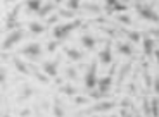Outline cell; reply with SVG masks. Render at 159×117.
I'll list each match as a JSON object with an SVG mask.
<instances>
[{
    "label": "cell",
    "instance_id": "1",
    "mask_svg": "<svg viewBox=\"0 0 159 117\" xmlns=\"http://www.w3.org/2000/svg\"><path fill=\"white\" fill-rule=\"evenodd\" d=\"M81 24H83V21H81V19H75V21H69V23H64V24H56L52 35H54V38H56V40H59V41H61V40L68 38L71 31H76Z\"/></svg>",
    "mask_w": 159,
    "mask_h": 117
},
{
    "label": "cell",
    "instance_id": "2",
    "mask_svg": "<svg viewBox=\"0 0 159 117\" xmlns=\"http://www.w3.org/2000/svg\"><path fill=\"white\" fill-rule=\"evenodd\" d=\"M19 54L23 55V57L33 60V62H36V60L42 57V45H40V43H36V41L28 43V45H24V47L21 48Z\"/></svg>",
    "mask_w": 159,
    "mask_h": 117
},
{
    "label": "cell",
    "instance_id": "3",
    "mask_svg": "<svg viewBox=\"0 0 159 117\" xmlns=\"http://www.w3.org/2000/svg\"><path fill=\"white\" fill-rule=\"evenodd\" d=\"M23 38H24L23 29H21V28H19V29H14V31H11L4 38V41H2V48H4V50H9V48H12L14 45H17Z\"/></svg>",
    "mask_w": 159,
    "mask_h": 117
},
{
    "label": "cell",
    "instance_id": "4",
    "mask_svg": "<svg viewBox=\"0 0 159 117\" xmlns=\"http://www.w3.org/2000/svg\"><path fill=\"white\" fill-rule=\"evenodd\" d=\"M137 12H139V16L145 21H152V23H159V14L154 11L152 7L149 5H143V4H137L135 5Z\"/></svg>",
    "mask_w": 159,
    "mask_h": 117
},
{
    "label": "cell",
    "instance_id": "5",
    "mask_svg": "<svg viewBox=\"0 0 159 117\" xmlns=\"http://www.w3.org/2000/svg\"><path fill=\"white\" fill-rule=\"evenodd\" d=\"M97 83H99V79H97V62L93 60L88 67L87 74H85V88L93 90V88H97Z\"/></svg>",
    "mask_w": 159,
    "mask_h": 117
},
{
    "label": "cell",
    "instance_id": "6",
    "mask_svg": "<svg viewBox=\"0 0 159 117\" xmlns=\"http://www.w3.org/2000/svg\"><path fill=\"white\" fill-rule=\"evenodd\" d=\"M59 64H61V58L43 62V64H42V71H43V74H47L48 78H57V74H59Z\"/></svg>",
    "mask_w": 159,
    "mask_h": 117
},
{
    "label": "cell",
    "instance_id": "7",
    "mask_svg": "<svg viewBox=\"0 0 159 117\" xmlns=\"http://www.w3.org/2000/svg\"><path fill=\"white\" fill-rule=\"evenodd\" d=\"M114 107H116V102H106V100H102V102H99V103H95V105H92L88 112L106 114V112H111ZM88 112H87V114H88Z\"/></svg>",
    "mask_w": 159,
    "mask_h": 117
},
{
    "label": "cell",
    "instance_id": "8",
    "mask_svg": "<svg viewBox=\"0 0 159 117\" xmlns=\"http://www.w3.org/2000/svg\"><path fill=\"white\" fill-rule=\"evenodd\" d=\"M111 86H112V74L104 76V78H100L99 83H97V88H99V91H100V95H102V97H106V95L109 93Z\"/></svg>",
    "mask_w": 159,
    "mask_h": 117
},
{
    "label": "cell",
    "instance_id": "9",
    "mask_svg": "<svg viewBox=\"0 0 159 117\" xmlns=\"http://www.w3.org/2000/svg\"><path fill=\"white\" fill-rule=\"evenodd\" d=\"M99 60L102 66H107L112 62V50H111V41L106 43V47L99 52Z\"/></svg>",
    "mask_w": 159,
    "mask_h": 117
},
{
    "label": "cell",
    "instance_id": "10",
    "mask_svg": "<svg viewBox=\"0 0 159 117\" xmlns=\"http://www.w3.org/2000/svg\"><path fill=\"white\" fill-rule=\"evenodd\" d=\"M106 7L109 12H125L128 9L126 4H121L119 0H106Z\"/></svg>",
    "mask_w": 159,
    "mask_h": 117
},
{
    "label": "cell",
    "instance_id": "11",
    "mask_svg": "<svg viewBox=\"0 0 159 117\" xmlns=\"http://www.w3.org/2000/svg\"><path fill=\"white\" fill-rule=\"evenodd\" d=\"M116 45H118V52L121 55H126V57L133 55V45H131V41H118Z\"/></svg>",
    "mask_w": 159,
    "mask_h": 117
},
{
    "label": "cell",
    "instance_id": "12",
    "mask_svg": "<svg viewBox=\"0 0 159 117\" xmlns=\"http://www.w3.org/2000/svg\"><path fill=\"white\" fill-rule=\"evenodd\" d=\"M142 47H143V54L145 55H152L156 52V40H152L151 36H145Z\"/></svg>",
    "mask_w": 159,
    "mask_h": 117
},
{
    "label": "cell",
    "instance_id": "13",
    "mask_svg": "<svg viewBox=\"0 0 159 117\" xmlns=\"http://www.w3.org/2000/svg\"><path fill=\"white\" fill-rule=\"evenodd\" d=\"M64 52H66V55H68L69 60H73V62H78V60H81L83 58V54L78 50V48H71V47H64Z\"/></svg>",
    "mask_w": 159,
    "mask_h": 117
},
{
    "label": "cell",
    "instance_id": "14",
    "mask_svg": "<svg viewBox=\"0 0 159 117\" xmlns=\"http://www.w3.org/2000/svg\"><path fill=\"white\" fill-rule=\"evenodd\" d=\"M80 41H81V45H83L87 50H93L95 48V43L97 40L93 38L92 35H81V38H80Z\"/></svg>",
    "mask_w": 159,
    "mask_h": 117
},
{
    "label": "cell",
    "instance_id": "15",
    "mask_svg": "<svg viewBox=\"0 0 159 117\" xmlns=\"http://www.w3.org/2000/svg\"><path fill=\"white\" fill-rule=\"evenodd\" d=\"M12 62H14V67H16L17 71H19L21 74H24V76H30L31 72H30V67L26 66V64L21 60V58H17V57H14L12 58Z\"/></svg>",
    "mask_w": 159,
    "mask_h": 117
},
{
    "label": "cell",
    "instance_id": "16",
    "mask_svg": "<svg viewBox=\"0 0 159 117\" xmlns=\"http://www.w3.org/2000/svg\"><path fill=\"white\" fill-rule=\"evenodd\" d=\"M24 4H26V9H28L30 12H36V14H38L42 5H43V2H42V0H26Z\"/></svg>",
    "mask_w": 159,
    "mask_h": 117
},
{
    "label": "cell",
    "instance_id": "17",
    "mask_svg": "<svg viewBox=\"0 0 159 117\" xmlns=\"http://www.w3.org/2000/svg\"><path fill=\"white\" fill-rule=\"evenodd\" d=\"M54 9H56V4H54V2L43 4V5H42V9H40V12H38V16H40V17H45V19H47V16L50 14L52 11H54Z\"/></svg>",
    "mask_w": 159,
    "mask_h": 117
},
{
    "label": "cell",
    "instance_id": "18",
    "mask_svg": "<svg viewBox=\"0 0 159 117\" xmlns=\"http://www.w3.org/2000/svg\"><path fill=\"white\" fill-rule=\"evenodd\" d=\"M28 28H30V31H31L33 35H42V33L45 31V26H43L42 23H36V21L30 23V24H28Z\"/></svg>",
    "mask_w": 159,
    "mask_h": 117
},
{
    "label": "cell",
    "instance_id": "19",
    "mask_svg": "<svg viewBox=\"0 0 159 117\" xmlns=\"http://www.w3.org/2000/svg\"><path fill=\"white\" fill-rule=\"evenodd\" d=\"M130 69H131V62L125 64V66L121 67V71H119V74H118V84H121V83L125 81V78L130 74Z\"/></svg>",
    "mask_w": 159,
    "mask_h": 117
},
{
    "label": "cell",
    "instance_id": "20",
    "mask_svg": "<svg viewBox=\"0 0 159 117\" xmlns=\"http://www.w3.org/2000/svg\"><path fill=\"white\" fill-rule=\"evenodd\" d=\"M119 31H123V35L128 38V41H131V43H139L140 41V33H137V31H126V29H119Z\"/></svg>",
    "mask_w": 159,
    "mask_h": 117
},
{
    "label": "cell",
    "instance_id": "21",
    "mask_svg": "<svg viewBox=\"0 0 159 117\" xmlns=\"http://www.w3.org/2000/svg\"><path fill=\"white\" fill-rule=\"evenodd\" d=\"M59 91L64 95H68V97H75L76 93H78V90H76L73 84H64V86H59Z\"/></svg>",
    "mask_w": 159,
    "mask_h": 117
},
{
    "label": "cell",
    "instance_id": "22",
    "mask_svg": "<svg viewBox=\"0 0 159 117\" xmlns=\"http://www.w3.org/2000/svg\"><path fill=\"white\" fill-rule=\"evenodd\" d=\"M52 112H54V115L56 117H64V110H62V107H61V103H59V98H54V107H52Z\"/></svg>",
    "mask_w": 159,
    "mask_h": 117
},
{
    "label": "cell",
    "instance_id": "23",
    "mask_svg": "<svg viewBox=\"0 0 159 117\" xmlns=\"http://www.w3.org/2000/svg\"><path fill=\"white\" fill-rule=\"evenodd\" d=\"M151 110H152V117H159V98H152L151 100Z\"/></svg>",
    "mask_w": 159,
    "mask_h": 117
},
{
    "label": "cell",
    "instance_id": "24",
    "mask_svg": "<svg viewBox=\"0 0 159 117\" xmlns=\"http://www.w3.org/2000/svg\"><path fill=\"white\" fill-rule=\"evenodd\" d=\"M142 109H143V115H145V117H152L151 102H149V98H143V102H142Z\"/></svg>",
    "mask_w": 159,
    "mask_h": 117
},
{
    "label": "cell",
    "instance_id": "25",
    "mask_svg": "<svg viewBox=\"0 0 159 117\" xmlns=\"http://www.w3.org/2000/svg\"><path fill=\"white\" fill-rule=\"evenodd\" d=\"M81 9L87 11V12H92V14H99V12L102 11L99 5H93V4H83V5H81Z\"/></svg>",
    "mask_w": 159,
    "mask_h": 117
},
{
    "label": "cell",
    "instance_id": "26",
    "mask_svg": "<svg viewBox=\"0 0 159 117\" xmlns=\"http://www.w3.org/2000/svg\"><path fill=\"white\" fill-rule=\"evenodd\" d=\"M31 71H33L31 74L35 76V78L38 79V81H42V83H48V76H47V74H42V72H40V71L36 69V67H31Z\"/></svg>",
    "mask_w": 159,
    "mask_h": 117
},
{
    "label": "cell",
    "instance_id": "27",
    "mask_svg": "<svg viewBox=\"0 0 159 117\" xmlns=\"http://www.w3.org/2000/svg\"><path fill=\"white\" fill-rule=\"evenodd\" d=\"M19 9H21V4L16 5V7L9 12V14H7V23H14V21H16V16L19 14Z\"/></svg>",
    "mask_w": 159,
    "mask_h": 117
},
{
    "label": "cell",
    "instance_id": "28",
    "mask_svg": "<svg viewBox=\"0 0 159 117\" xmlns=\"http://www.w3.org/2000/svg\"><path fill=\"white\" fill-rule=\"evenodd\" d=\"M81 7L80 5V0H66V9H71V11H78V9Z\"/></svg>",
    "mask_w": 159,
    "mask_h": 117
},
{
    "label": "cell",
    "instance_id": "29",
    "mask_svg": "<svg viewBox=\"0 0 159 117\" xmlns=\"http://www.w3.org/2000/svg\"><path fill=\"white\" fill-rule=\"evenodd\" d=\"M116 21H119V23L125 24V26H130L131 24L130 16H126V14H118V16H116Z\"/></svg>",
    "mask_w": 159,
    "mask_h": 117
},
{
    "label": "cell",
    "instance_id": "30",
    "mask_svg": "<svg viewBox=\"0 0 159 117\" xmlns=\"http://www.w3.org/2000/svg\"><path fill=\"white\" fill-rule=\"evenodd\" d=\"M59 17H68V19H71V17H75V11H71V9H61Z\"/></svg>",
    "mask_w": 159,
    "mask_h": 117
},
{
    "label": "cell",
    "instance_id": "31",
    "mask_svg": "<svg viewBox=\"0 0 159 117\" xmlns=\"http://www.w3.org/2000/svg\"><path fill=\"white\" fill-rule=\"evenodd\" d=\"M66 78L68 79H76L78 78V72H76L75 67H68V69H66Z\"/></svg>",
    "mask_w": 159,
    "mask_h": 117
},
{
    "label": "cell",
    "instance_id": "32",
    "mask_svg": "<svg viewBox=\"0 0 159 117\" xmlns=\"http://www.w3.org/2000/svg\"><path fill=\"white\" fill-rule=\"evenodd\" d=\"M135 114L131 112L130 109H126V107H121L119 109V117H133Z\"/></svg>",
    "mask_w": 159,
    "mask_h": 117
},
{
    "label": "cell",
    "instance_id": "33",
    "mask_svg": "<svg viewBox=\"0 0 159 117\" xmlns=\"http://www.w3.org/2000/svg\"><path fill=\"white\" fill-rule=\"evenodd\" d=\"M57 45H59V40H54V41L47 43V52H48V54H52V52H56Z\"/></svg>",
    "mask_w": 159,
    "mask_h": 117
},
{
    "label": "cell",
    "instance_id": "34",
    "mask_svg": "<svg viewBox=\"0 0 159 117\" xmlns=\"http://www.w3.org/2000/svg\"><path fill=\"white\" fill-rule=\"evenodd\" d=\"M143 79H145V86H147V88H152V79H151L147 71H143Z\"/></svg>",
    "mask_w": 159,
    "mask_h": 117
},
{
    "label": "cell",
    "instance_id": "35",
    "mask_svg": "<svg viewBox=\"0 0 159 117\" xmlns=\"http://www.w3.org/2000/svg\"><path fill=\"white\" fill-rule=\"evenodd\" d=\"M88 98L87 97H75V103H78V105H83V103H88Z\"/></svg>",
    "mask_w": 159,
    "mask_h": 117
},
{
    "label": "cell",
    "instance_id": "36",
    "mask_svg": "<svg viewBox=\"0 0 159 117\" xmlns=\"http://www.w3.org/2000/svg\"><path fill=\"white\" fill-rule=\"evenodd\" d=\"M152 90H154L156 95H159V76L154 78V83H152Z\"/></svg>",
    "mask_w": 159,
    "mask_h": 117
},
{
    "label": "cell",
    "instance_id": "37",
    "mask_svg": "<svg viewBox=\"0 0 159 117\" xmlns=\"http://www.w3.org/2000/svg\"><path fill=\"white\" fill-rule=\"evenodd\" d=\"M104 33H107L109 36H112V38H116V29H109V28H102Z\"/></svg>",
    "mask_w": 159,
    "mask_h": 117
},
{
    "label": "cell",
    "instance_id": "38",
    "mask_svg": "<svg viewBox=\"0 0 159 117\" xmlns=\"http://www.w3.org/2000/svg\"><path fill=\"white\" fill-rule=\"evenodd\" d=\"M0 83H2V86L5 84V67L0 69Z\"/></svg>",
    "mask_w": 159,
    "mask_h": 117
},
{
    "label": "cell",
    "instance_id": "39",
    "mask_svg": "<svg viewBox=\"0 0 159 117\" xmlns=\"http://www.w3.org/2000/svg\"><path fill=\"white\" fill-rule=\"evenodd\" d=\"M57 19H59V16H48L47 17V24H56Z\"/></svg>",
    "mask_w": 159,
    "mask_h": 117
},
{
    "label": "cell",
    "instance_id": "40",
    "mask_svg": "<svg viewBox=\"0 0 159 117\" xmlns=\"http://www.w3.org/2000/svg\"><path fill=\"white\" fill-rule=\"evenodd\" d=\"M149 35H151V36H156V38H159V28H152V29H149Z\"/></svg>",
    "mask_w": 159,
    "mask_h": 117
},
{
    "label": "cell",
    "instance_id": "41",
    "mask_svg": "<svg viewBox=\"0 0 159 117\" xmlns=\"http://www.w3.org/2000/svg\"><path fill=\"white\" fill-rule=\"evenodd\" d=\"M21 115H23V117H28V115H30V110H23V112H21Z\"/></svg>",
    "mask_w": 159,
    "mask_h": 117
},
{
    "label": "cell",
    "instance_id": "42",
    "mask_svg": "<svg viewBox=\"0 0 159 117\" xmlns=\"http://www.w3.org/2000/svg\"><path fill=\"white\" fill-rule=\"evenodd\" d=\"M154 55H156V60H157V64H159V50H157V48H156Z\"/></svg>",
    "mask_w": 159,
    "mask_h": 117
},
{
    "label": "cell",
    "instance_id": "43",
    "mask_svg": "<svg viewBox=\"0 0 159 117\" xmlns=\"http://www.w3.org/2000/svg\"><path fill=\"white\" fill-rule=\"evenodd\" d=\"M135 117H142V114H137V112H135Z\"/></svg>",
    "mask_w": 159,
    "mask_h": 117
},
{
    "label": "cell",
    "instance_id": "44",
    "mask_svg": "<svg viewBox=\"0 0 159 117\" xmlns=\"http://www.w3.org/2000/svg\"><path fill=\"white\" fill-rule=\"evenodd\" d=\"M4 2H5V4H9V2H14V0H4Z\"/></svg>",
    "mask_w": 159,
    "mask_h": 117
},
{
    "label": "cell",
    "instance_id": "45",
    "mask_svg": "<svg viewBox=\"0 0 159 117\" xmlns=\"http://www.w3.org/2000/svg\"><path fill=\"white\" fill-rule=\"evenodd\" d=\"M2 117H11V115H9V114H4V115H2Z\"/></svg>",
    "mask_w": 159,
    "mask_h": 117
},
{
    "label": "cell",
    "instance_id": "46",
    "mask_svg": "<svg viewBox=\"0 0 159 117\" xmlns=\"http://www.w3.org/2000/svg\"><path fill=\"white\" fill-rule=\"evenodd\" d=\"M109 117H118V115H114V114H112V115H109Z\"/></svg>",
    "mask_w": 159,
    "mask_h": 117
}]
</instances>
